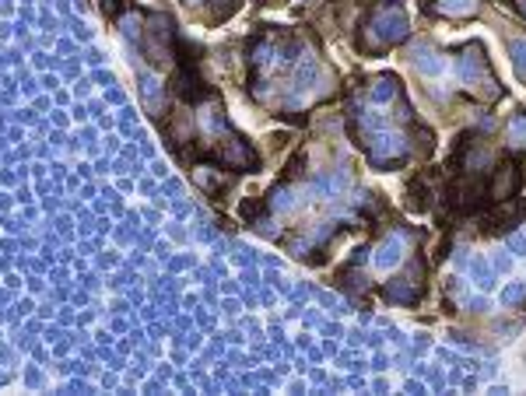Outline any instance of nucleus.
<instances>
[{
  "mask_svg": "<svg viewBox=\"0 0 526 396\" xmlns=\"http://www.w3.org/2000/svg\"><path fill=\"white\" fill-rule=\"evenodd\" d=\"M361 35H365V49L376 53V49H386V46H397L411 35V18L407 11L390 0V7H379L365 25H361Z\"/></svg>",
  "mask_w": 526,
  "mask_h": 396,
  "instance_id": "nucleus-1",
  "label": "nucleus"
},
{
  "mask_svg": "<svg viewBox=\"0 0 526 396\" xmlns=\"http://www.w3.org/2000/svg\"><path fill=\"white\" fill-rule=\"evenodd\" d=\"M358 148H361L365 162H369L376 172H393V169H400V165L411 162V144H407V137L397 133V130H376V133L361 137Z\"/></svg>",
  "mask_w": 526,
  "mask_h": 396,
  "instance_id": "nucleus-2",
  "label": "nucleus"
},
{
  "mask_svg": "<svg viewBox=\"0 0 526 396\" xmlns=\"http://www.w3.org/2000/svg\"><path fill=\"white\" fill-rule=\"evenodd\" d=\"M456 78H460V85H467L474 92H484V99H498L502 95V85L488 74V56H484L481 42L460 46V53H456Z\"/></svg>",
  "mask_w": 526,
  "mask_h": 396,
  "instance_id": "nucleus-3",
  "label": "nucleus"
},
{
  "mask_svg": "<svg viewBox=\"0 0 526 396\" xmlns=\"http://www.w3.org/2000/svg\"><path fill=\"white\" fill-rule=\"evenodd\" d=\"M217 155V162L221 165H228V169H239V172H256V165H260V158H256V151H253V144L249 140H242V137H232L221 151H214Z\"/></svg>",
  "mask_w": 526,
  "mask_h": 396,
  "instance_id": "nucleus-4",
  "label": "nucleus"
},
{
  "mask_svg": "<svg viewBox=\"0 0 526 396\" xmlns=\"http://www.w3.org/2000/svg\"><path fill=\"white\" fill-rule=\"evenodd\" d=\"M404 256H407V246H404V235H400V232L386 235V239L372 249V263H376V270H383V274L397 270V267L404 263Z\"/></svg>",
  "mask_w": 526,
  "mask_h": 396,
  "instance_id": "nucleus-5",
  "label": "nucleus"
},
{
  "mask_svg": "<svg viewBox=\"0 0 526 396\" xmlns=\"http://www.w3.org/2000/svg\"><path fill=\"white\" fill-rule=\"evenodd\" d=\"M411 64H414V71L424 74V78H438V74L446 71V56H442L435 46H428V42H414V46H411Z\"/></svg>",
  "mask_w": 526,
  "mask_h": 396,
  "instance_id": "nucleus-6",
  "label": "nucleus"
},
{
  "mask_svg": "<svg viewBox=\"0 0 526 396\" xmlns=\"http://www.w3.org/2000/svg\"><path fill=\"white\" fill-rule=\"evenodd\" d=\"M383 298H386V301H393V305L411 308V305H418L421 284H418V281H411L407 274H404V277H393V281H386V284H383Z\"/></svg>",
  "mask_w": 526,
  "mask_h": 396,
  "instance_id": "nucleus-7",
  "label": "nucleus"
},
{
  "mask_svg": "<svg viewBox=\"0 0 526 396\" xmlns=\"http://www.w3.org/2000/svg\"><path fill=\"white\" fill-rule=\"evenodd\" d=\"M456 267H463L467 274H470V281L481 288V292H491V284H495V267L491 263H484L481 256H456Z\"/></svg>",
  "mask_w": 526,
  "mask_h": 396,
  "instance_id": "nucleus-8",
  "label": "nucleus"
},
{
  "mask_svg": "<svg viewBox=\"0 0 526 396\" xmlns=\"http://www.w3.org/2000/svg\"><path fill=\"white\" fill-rule=\"evenodd\" d=\"M344 186H347V172H344V169H326V172H316V179H313V193L319 200L337 197Z\"/></svg>",
  "mask_w": 526,
  "mask_h": 396,
  "instance_id": "nucleus-9",
  "label": "nucleus"
},
{
  "mask_svg": "<svg viewBox=\"0 0 526 396\" xmlns=\"http://www.w3.org/2000/svg\"><path fill=\"white\" fill-rule=\"evenodd\" d=\"M520 183H523V172H520L516 165H502V169L495 172L491 197H495V200H513V197H516V190H520Z\"/></svg>",
  "mask_w": 526,
  "mask_h": 396,
  "instance_id": "nucleus-10",
  "label": "nucleus"
},
{
  "mask_svg": "<svg viewBox=\"0 0 526 396\" xmlns=\"http://www.w3.org/2000/svg\"><path fill=\"white\" fill-rule=\"evenodd\" d=\"M369 99H372V105H390L393 99H400V78L397 74H379L369 88Z\"/></svg>",
  "mask_w": 526,
  "mask_h": 396,
  "instance_id": "nucleus-11",
  "label": "nucleus"
},
{
  "mask_svg": "<svg viewBox=\"0 0 526 396\" xmlns=\"http://www.w3.org/2000/svg\"><path fill=\"white\" fill-rule=\"evenodd\" d=\"M267 207H270V210H295V207H299V197H295V190H292V186H285V183H281V186H274V190H270Z\"/></svg>",
  "mask_w": 526,
  "mask_h": 396,
  "instance_id": "nucleus-12",
  "label": "nucleus"
},
{
  "mask_svg": "<svg viewBox=\"0 0 526 396\" xmlns=\"http://www.w3.org/2000/svg\"><path fill=\"white\" fill-rule=\"evenodd\" d=\"M498 301H502L506 308H523L526 305V281H509V284L502 288Z\"/></svg>",
  "mask_w": 526,
  "mask_h": 396,
  "instance_id": "nucleus-13",
  "label": "nucleus"
},
{
  "mask_svg": "<svg viewBox=\"0 0 526 396\" xmlns=\"http://www.w3.org/2000/svg\"><path fill=\"white\" fill-rule=\"evenodd\" d=\"M354 210L358 214H365V217H376L379 210H383V200H379V193H369V190H361V193H354Z\"/></svg>",
  "mask_w": 526,
  "mask_h": 396,
  "instance_id": "nucleus-14",
  "label": "nucleus"
},
{
  "mask_svg": "<svg viewBox=\"0 0 526 396\" xmlns=\"http://www.w3.org/2000/svg\"><path fill=\"white\" fill-rule=\"evenodd\" d=\"M509 60L516 67V78L526 81V39H509Z\"/></svg>",
  "mask_w": 526,
  "mask_h": 396,
  "instance_id": "nucleus-15",
  "label": "nucleus"
},
{
  "mask_svg": "<svg viewBox=\"0 0 526 396\" xmlns=\"http://www.w3.org/2000/svg\"><path fill=\"white\" fill-rule=\"evenodd\" d=\"M509 140H513L516 148L526 144V112H516V116H513V123H509Z\"/></svg>",
  "mask_w": 526,
  "mask_h": 396,
  "instance_id": "nucleus-16",
  "label": "nucleus"
},
{
  "mask_svg": "<svg viewBox=\"0 0 526 396\" xmlns=\"http://www.w3.org/2000/svg\"><path fill=\"white\" fill-rule=\"evenodd\" d=\"M438 7L446 14H470L474 11V0H438Z\"/></svg>",
  "mask_w": 526,
  "mask_h": 396,
  "instance_id": "nucleus-17",
  "label": "nucleus"
},
{
  "mask_svg": "<svg viewBox=\"0 0 526 396\" xmlns=\"http://www.w3.org/2000/svg\"><path fill=\"white\" fill-rule=\"evenodd\" d=\"M491 267H495V274H509V270H513V253H509V249H498V253L491 256Z\"/></svg>",
  "mask_w": 526,
  "mask_h": 396,
  "instance_id": "nucleus-18",
  "label": "nucleus"
},
{
  "mask_svg": "<svg viewBox=\"0 0 526 396\" xmlns=\"http://www.w3.org/2000/svg\"><path fill=\"white\" fill-rule=\"evenodd\" d=\"M463 308H467V312H474V316H481V312H488V308H491V301H488L484 295H467V298H463Z\"/></svg>",
  "mask_w": 526,
  "mask_h": 396,
  "instance_id": "nucleus-19",
  "label": "nucleus"
},
{
  "mask_svg": "<svg viewBox=\"0 0 526 396\" xmlns=\"http://www.w3.org/2000/svg\"><path fill=\"white\" fill-rule=\"evenodd\" d=\"M513 256H526V232H513L509 235V246H506Z\"/></svg>",
  "mask_w": 526,
  "mask_h": 396,
  "instance_id": "nucleus-20",
  "label": "nucleus"
},
{
  "mask_svg": "<svg viewBox=\"0 0 526 396\" xmlns=\"http://www.w3.org/2000/svg\"><path fill=\"white\" fill-rule=\"evenodd\" d=\"M372 260V249L369 246H358L354 253H351V267H361V263H369Z\"/></svg>",
  "mask_w": 526,
  "mask_h": 396,
  "instance_id": "nucleus-21",
  "label": "nucleus"
},
{
  "mask_svg": "<svg viewBox=\"0 0 526 396\" xmlns=\"http://www.w3.org/2000/svg\"><path fill=\"white\" fill-rule=\"evenodd\" d=\"M516 7H520V14L526 18V0H516Z\"/></svg>",
  "mask_w": 526,
  "mask_h": 396,
  "instance_id": "nucleus-22",
  "label": "nucleus"
}]
</instances>
